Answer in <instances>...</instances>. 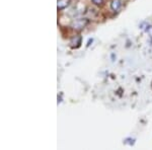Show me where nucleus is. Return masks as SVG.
<instances>
[{
  "instance_id": "20e7f679",
  "label": "nucleus",
  "mask_w": 152,
  "mask_h": 150,
  "mask_svg": "<svg viewBox=\"0 0 152 150\" xmlns=\"http://www.w3.org/2000/svg\"><path fill=\"white\" fill-rule=\"evenodd\" d=\"M91 1H92V3L95 4V5H102L104 0H91Z\"/></svg>"
},
{
  "instance_id": "f03ea898",
  "label": "nucleus",
  "mask_w": 152,
  "mask_h": 150,
  "mask_svg": "<svg viewBox=\"0 0 152 150\" xmlns=\"http://www.w3.org/2000/svg\"><path fill=\"white\" fill-rule=\"evenodd\" d=\"M71 0H58L57 1V7L58 10H62V9H65L67 6H69Z\"/></svg>"
},
{
  "instance_id": "f257e3e1",
  "label": "nucleus",
  "mask_w": 152,
  "mask_h": 150,
  "mask_svg": "<svg viewBox=\"0 0 152 150\" xmlns=\"http://www.w3.org/2000/svg\"><path fill=\"white\" fill-rule=\"evenodd\" d=\"M88 23V20L87 19H76L75 21H73L72 23V28L74 29H82L85 28V26Z\"/></svg>"
},
{
  "instance_id": "7ed1b4c3",
  "label": "nucleus",
  "mask_w": 152,
  "mask_h": 150,
  "mask_svg": "<svg viewBox=\"0 0 152 150\" xmlns=\"http://www.w3.org/2000/svg\"><path fill=\"white\" fill-rule=\"evenodd\" d=\"M111 7L114 11H118L121 7V2L120 0H113L112 3H111Z\"/></svg>"
}]
</instances>
